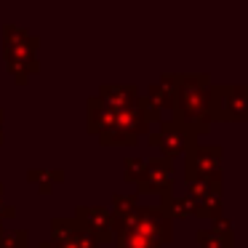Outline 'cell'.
<instances>
[{"mask_svg":"<svg viewBox=\"0 0 248 248\" xmlns=\"http://www.w3.org/2000/svg\"><path fill=\"white\" fill-rule=\"evenodd\" d=\"M214 120H248V83L211 86Z\"/></svg>","mask_w":248,"mask_h":248,"instance_id":"3","label":"cell"},{"mask_svg":"<svg viewBox=\"0 0 248 248\" xmlns=\"http://www.w3.org/2000/svg\"><path fill=\"white\" fill-rule=\"evenodd\" d=\"M78 221L91 232L96 240H112L115 237V216L102 205H78Z\"/></svg>","mask_w":248,"mask_h":248,"instance_id":"9","label":"cell"},{"mask_svg":"<svg viewBox=\"0 0 248 248\" xmlns=\"http://www.w3.org/2000/svg\"><path fill=\"white\" fill-rule=\"evenodd\" d=\"M176 91H179V75H163V80L150 88L147 99H150L157 109L176 107Z\"/></svg>","mask_w":248,"mask_h":248,"instance_id":"11","label":"cell"},{"mask_svg":"<svg viewBox=\"0 0 248 248\" xmlns=\"http://www.w3.org/2000/svg\"><path fill=\"white\" fill-rule=\"evenodd\" d=\"M171 184H173V166L168 157H152L147 160V171L144 176L136 182L139 192H160V195H168L171 192Z\"/></svg>","mask_w":248,"mask_h":248,"instance_id":"8","label":"cell"},{"mask_svg":"<svg viewBox=\"0 0 248 248\" xmlns=\"http://www.w3.org/2000/svg\"><path fill=\"white\" fill-rule=\"evenodd\" d=\"M195 139H198V136H195L184 123H179L176 118L160 120V125H157L155 131H150V144L157 147L160 155L168 157V160L182 155V152H187L189 147H195Z\"/></svg>","mask_w":248,"mask_h":248,"instance_id":"4","label":"cell"},{"mask_svg":"<svg viewBox=\"0 0 248 248\" xmlns=\"http://www.w3.org/2000/svg\"><path fill=\"white\" fill-rule=\"evenodd\" d=\"M176 120L184 123L195 136L208 134L214 115H211V86L208 75L200 72H189V75H179V91H176Z\"/></svg>","mask_w":248,"mask_h":248,"instance_id":"2","label":"cell"},{"mask_svg":"<svg viewBox=\"0 0 248 248\" xmlns=\"http://www.w3.org/2000/svg\"><path fill=\"white\" fill-rule=\"evenodd\" d=\"M147 171V160L141 157H125V179L128 182H139Z\"/></svg>","mask_w":248,"mask_h":248,"instance_id":"14","label":"cell"},{"mask_svg":"<svg viewBox=\"0 0 248 248\" xmlns=\"http://www.w3.org/2000/svg\"><path fill=\"white\" fill-rule=\"evenodd\" d=\"M6 216H14V205H8L3 200V184H0V221L6 219Z\"/></svg>","mask_w":248,"mask_h":248,"instance_id":"15","label":"cell"},{"mask_svg":"<svg viewBox=\"0 0 248 248\" xmlns=\"http://www.w3.org/2000/svg\"><path fill=\"white\" fill-rule=\"evenodd\" d=\"M184 179L189 182H211L221 184V150L219 147H189L187 150V171Z\"/></svg>","mask_w":248,"mask_h":248,"instance_id":"5","label":"cell"},{"mask_svg":"<svg viewBox=\"0 0 248 248\" xmlns=\"http://www.w3.org/2000/svg\"><path fill=\"white\" fill-rule=\"evenodd\" d=\"M171 216L160 205H136L123 219H115L118 248H160L171 240Z\"/></svg>","mask_w":248,"mask_h":248,"instance_id":"1","label":"cell"},{"mask_svg":"<svg viewBox=\"0 0 248 248\" xmlns=\"http://www.w3.org/2000/svg\"><path fill=\"white\" fill-rule=\"evenodd\" d=\"M40 248H99V240L72 216L51 221V240L40 243Z\"/></svg>","mask_w":248,"mask_h":248,"instance_id":"6","label":"cell"},{"mask_svg":"<svg viewBox=\"0 0 248 248\" xmlns=\"http://www.w3.org/2000/svg\"><path fill=\"white\" fill-rule=\"evenodd\" d=\"M160 208L166 211L171 219H173V216H176V219L182 216V219H184V216L195 214V205H192V200H189L187 195H182V198H179V195H171V192L163 195V205H160Z\"/></svg>","mask_w":248,"mask_h":248,"instance_id":"12","label":"cell"},{"mask_svg":"<svg viewBox=\"0 0 248 248\" xmlns=\"http://www.w3.org/2000/svg\"><path fill=\"white\" fill-rule=\"evenodd\" d=\"M198 243H200V248H235V237H232L230 221L216 219L214 227L198 232Z\"/></svg>","mask_w":248,"mask_h":248,"instance_id":"10","label":"cell"},{"mask_svg":"<svg viewBox=\"0 0 248 248\" xmlns=\"http://www.w3.org/2000/svg\"><path fill=\"white\" fill-rule=\"evenodd\" d=\"M35 46L38 40L22 27H6V56H8V64H11L14 72H19L22 67V80L27 78L24 67L27 70H35Z\"/></svg>","mask_w":248,"mask_h":248,"instance_id":"7","label":"cell"},{"mask_svg":"<svg viewBox=\"0 0 248 248\" xmlns=\"http://www.w3.org/2000/svg\"><path fill=\"white\" fill-rule=\"evenodd\" d=\"M0 248H27V230H0Z\"/></svg>","mask_w":248,"mask_h":248,"instance_id":"13","label":"cell"}]
</instances>
